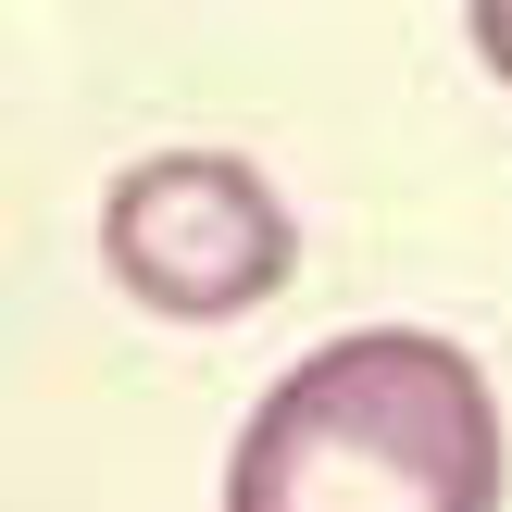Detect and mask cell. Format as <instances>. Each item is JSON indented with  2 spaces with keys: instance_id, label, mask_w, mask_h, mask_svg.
I'll list each match as a JSON object with an SVG mask.
<instances>
[{
  "instance_id": "cell-1",
  "label": "cell",
  "mask_w": 512,
  "mask_h": 512,
  "mask_svg": "<svg viewBox=\"0 0 512 512\" xmlns=\"http://www.w3.org/2000/svg\"><path fill=\"white\" fill-rule=\"evenodd\" d=\"M225 512H500V400L425 325H350L238 425Z\"/></svg>"
},
{
  "instance_id": "cell-2",
  "label": "cell",
  "mask_w": 512,
  "mask_h": 512,
  "mask_svg": "<svg viewBox=\"0 0 512 512\" xmlns=\"http://www.w3.org/2000/svg\"><path fill=\"white\" fill-rule=\"evenodd\" d=\"M100 263L163 325H238L288 288L300 238H288V200L238 150H150L100 200Z\"/></svg>"
},
{
  "instance_id": "cell-3",
  "label": "cell",
  "mask_w": 512,
  "mask_h": 512,
  "mask_svg": "<svg viewBox=\"0 0 512 512\" xmlns=\"http://www.w3.org/2000/svg\"><path fill=\"white\" fill-rule=\"evenodd\" d=\"M463 38H475V50H488V75H500V88H512V0H475V13H463Z\"/></svg>"
}]
</instances>
